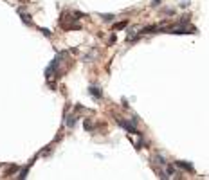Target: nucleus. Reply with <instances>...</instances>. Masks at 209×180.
<instances>
[{"instance_id":"obj_1","label":"nucleus","mask_w":209,"mask_h":180,"mask_svg":"<svg viewBox=\"0 0 209 180\" xmlns=\"http://www.w3.org/2000/svg\"><path fill=\"white\" fill-rule=\"evenodd\" d=\"M88 92H90L94 97H97V99H101V97H103V92H101L97 87H90V88H88Z\"/></svg>"},{"instance_id":"obj_2","label":"nucleus","mask_w":209,"mask_h":180,"mask_svg":"<svg viewBox=\"0 0 209 180\" xmlns=\"http://www.w3.org/2000/svg\"><path fill=\"white\" fill-rule=\"evenodd\" d=\"M74 124H76V115H69V119H67V126L72 128Z\"/></svg>"},{"instance_id":"obj_6","label":"nucleus","mask_w":209,"mask_h":180,"mask_svg":"<svg viewBox=\"0 0 209 180\" xmlns=\"http://www.w3.org/2000/svg\"><path fill=\"white\" fill-rule=\"evenodd\" d=\"M124 25H126V22H121V23H117V25H115V27H114V29H123V27H124Z\"/></svg>"},{"instance_id":"obj_3","label":"nucleus","mask_w":209,"mask_h":180,"mask_svg":"<svg viewBox=\"0 0 209 180\" xmlns=\"http://www.w3.org/2000/svg\"><path fill=\"white\" fill-rule=\"evenodd\" d=\"M177 166H180L182 169H188V171H193V168H191L189 164H186V162H177Z\"/></svg>"},{"instance_id":"obj_7","label":"nucleus","mask_w":209,"mask_h":180,"mask_svg":"<svg viewBox=\"0 0 209 180\" xmlns=\"http://www.w3.org/2000/svg\"><path fill=\"white\" fill-rule=\"evenodd\" d=\"M159 4H161V0H153V2H152V7H157Z\"/></svg>"},{"instance_id":"obj_4","label":"nucleus","mask_w":209,"mask_h":180,"mask_svg":"<svg viewBox=\"0 0 209 180\" xmlns=\"http://www.w3.org/2000/svg\"><path fill=\"white\" fill-rule=\"evenodd\" d=\"M85 128H87V130H90V132L94 130V124L90 123V119H85Z\"/></svg>"},{"instance_id":"obj_5","label":"nucleus","mask_w":209,"mask_h":180,"mask_svg":"<svg viewBox=\"0 0 209 180\" xmlns=\"http://www.w3.org/2000/svg\"><path fill=\"white\" fill-rule=\"evenodd\" d=\"M103 20H105V22H110V20H114V14H103Z\"/></svg>"}]
</instances>
